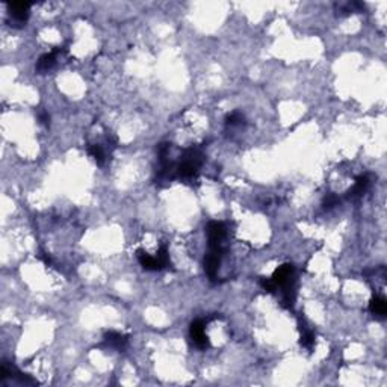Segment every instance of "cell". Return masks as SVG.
I'll return each instance as SVG.
<instances>
[{"label": "cell", "mask_w": 387, "mask_h": 387, "mask_svg": "<svg viewBox=\"0 0 387 387\" xmlns=\"http://www.w3.org/2000/svg\"><path fill=\"white\" fill-rule=\"evenodd\" d=\"M204 154L201 148L198 147H189L183 151L182 159L179 164H176V177L180 179H191L197 176L200 166L203 165Z\"/></svg>", "instance_id": "1"}, {"label": "cell", "mask_w": 387, "mask_h": 387, "mask_svg": "<svg viewBox=\"0 0 387 387\" xmlns=\"http://www.w3.org/2000/svg\"><path fill=\"white\" fill-rule=\"evenodd\" d=\"M225 253V247H220V248H209V253L204 256V271L209 277L210 281H215L217 276H218V269L221 265L222 256Z\"/></svg>", "instance_id": "2"}, {"label": "cell", "mask_w": 387, "mask_h": 387, "mask_svg": "<svg viewBox=\"0 0 387 387\" xmlns=\"http://www.w3.org/2000/svg\"><path fill=\"white\" fill-rule=\"evenodd\" d=\"M8 14H9V23L12 26L18 25L23 26L29 18V11H30V3L29 2H9L8 5Z\"/></svg>", "instance_id": "3"}, {"label": "cell", "mask_w": 387, "mask_h": 387, "mask_svg": "<svg viewBox=\"0 0 387 387\" xmlns=\"http://www.w3.org/2000/svg\"><path fill=\"white\" fill-rule=\"evenodd\" d=\"M209 248H220L224 247V241L227 238V227L221 221H210L206 227Z\"/></svg>", "instance_id": "4"}, {"label": "cell", "mask_w": 387, "mask_h": 387, "mask_svg": "<svg viewBox=\"0 0 387 387\" xmlns=\"http://www.w3.org/2000/svg\"><path fill=\"white\" fill-rule=\"evenodd\" d=\"M204 327H206V322L203 319H195L191 322V327H189V336L192 339L194 345L198 350H207L210 346V342L204 332Z\"/></svg>", "instance_id": "5"}, {"label": "cell", "mask_w": 387, "mask_h": 387, "mask_svg": "<svg viewBox=\"0 0 387 387\" xmlns=\"http://www.w3.org/2000/svg\"><path fill=\"white\" fill-rule=\"evenodd\" d=\"M103 342L108 348L117 350V351H124L127 343H129V336L127 334H121L118 332L109 330L103 334Z\"/></svg>", "instance_id": "6"}, {"label": "cell", "mask_w": 387, "mask_h": 387, "mask_svg": "<svg viewBox=\"0 0 387 387\" xmlns=\"http://www.w3.org/2000/svg\"><path fill=\"white\" fill-rule=\"evenodd\" d=\"M64 52H65L64 47H55L50 53H44V55L38 59V62H36V65H35L36 73L44 74V73H47L49 70H52L56 64V56L59 55V53H64Z\"/></svg>", "instance_id": "7"}, {"label": "cell", "mask_w": 387, "mask_h": 387, "mask_svg": "<svg viewBox=\"0 0 387 387\" xmlns=\"http://www.w3.org/2000/svg\"><path fill=\"white\" fill-rule=\"evenodd\" d=\"M137 259H138L139 265L145 271H162V268L159 265V260L156 259V256H150L144 249H138L137 251Z\"/></svg>", "instance_id": "8"}, {"label": "cell", "mask_w": 387, "mask_h": 387, "mask_svg": "<svg viewBox=\"0 0 387 387\" xmlns=\"http://www.w3.org/2000/svg\"><path fill=\"white\" fill-rule=\"evenodd\" d=\"M369 312L380 318V319H384L387 315V303L386 300L383 297H374L369 303Z\"/></svg>", "instance_id": "9"}, {"label": "cell", "mask_w": 387, "mask_h": 387, "mask_svg": "<svg viewBox=\"0 0 387 387\" xmlns=\"http://www.w3.org/2000/svg\"><path fill=\"white\" fill-rule=\"evenodd\" d=\"M369 185H371V179H369V176L367 174H361L359 176L357 179H356V183H354V186L350 189V192H348V197H360V195H363V194L367 191V188H369Z\"/></svg>", "instance_id": "10"}, {"label": "cell", "mask_w": 387, "mask_h": 387, "mask_svg": "<svg viewBox=\"0 0 387 387\" xmlns=\"http://www.w3.org/2000/svg\"><path fill=\"white\" fill-rule=\"evenodd\" d=\"M300 332H301V337H300V343H301V346L305 348V350H313V346H315V340H316L315 333L312 332L310 328H307L305 325H303L301 322H300Z\"/></svg>", "instance_id": "11"}, {"label": "cell", "mask_w": 387, "mask_h": 387, "mask_svg": "<svg viewBox=\"0 0 387 387\" xmlns=\"http://www.w3.org/2000/svg\"><path fill=\"white\" fill-rule=\"evenodd\" d=\"M88 153L97 162V165H103L105 164V161H106V151H105L103 145H100V144H91L88 147Z\"/></svg>", "instance_id": "12"}, {"label": "cell", "mask_w": 387, "mask_h": 387, "mask_svg": "<svg viewBox=\"0 0 387 387\" xmlns=\"http://www.w3.org/2000/svg\"><path fill=\"white\" fill-rule=\"evenodd\" d=\"M244 115L241 113V112H231V113H228L227 115V118H225V126L227 127H236V126H242L244 124Z\"/></svg>", "instance_id": "13"}, {"label": "cell", "mask_w": 387, "mask_h": 387, "mask_svg": "<svg viewBox=\"0 0 387 387\" xmlns=\"http://www.w3.org/2000/svg\"><path fill=\"white\" fill-rule=\"evenodd\" d=\"M259 284L262 286V289L268 294H276L277 287L274 284V281L271 278H266V277H260L259 278Z\"/></svg>", "instance_id": "14"}, {"label": "cell", "mask_w": 387, "mask_h": 387, "mask_svg": "<svg viewBox=\"0 0 387 387\" xmlns=\"http://www.w3.org/2000/svg\"><path fill=\"white\" fill-rule=\"evenodd\" d=\"M339 201L340 200H339V197L336 194H327L324 201H322V206H324V209H333L334 206L339 204Z\"/></svg>", "instance_id": "15"}, {"label": "cell", "mask_w": 387, "mask_h": 387, "mask_svg": "<svg viewBox=\"0 0 387 387\" xmlns=\"http://www.w3.org/2000/svg\"><path fill=\"white\" fill-rule=\"evenodd\" d=\"M38 118H40V123H41V124H44V126H49V124H50V115L46 111L40 112Z\"/></svg>", "instance_id": "16"}, {"label": "cell", "mask_w": 387, "mask_h": 387, "mask_svg": "<svg viewBox=\"0 0 387 387\" xmlns=\"http://www.w3.org/2000/svg\"><path fill=\"white\" fill-rule=\"evenodd\" d=\"M47 266H50L52 265V259H50V256L49 254H46V253H40V256H38Z\"/></svg>", "instance_id": "17"}]
</instances>
